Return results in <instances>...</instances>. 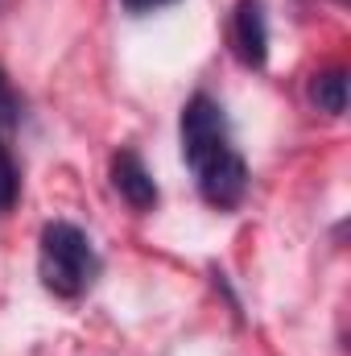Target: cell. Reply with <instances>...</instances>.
Masks as SVG:
<instances>
[{"mask_svg":"<svg viewBox=\"0 0 351 356\" xmlns=\"http://www.w3.org/2000/svg\"><path fill=\"white\" fill-rule=\"evenodd\" d=\"M17 120H21V99L12 95L8 79H4V71H0V133H4V129H12Z\"/></svg>","mask_w":351,"mask_h":356,"instance_id":"obj_7","label":"cell"},{"mask_svg":"<svg viewBox=\"0 0 351 356\" xmlns=\"http://www.w3.org/2000/svg\"><path fill=\"white\" fill-rule=\"evenodd\" d=\"M17 195H21V175H17V162H12L8 145L0 141V216H4V211H12Z\"/></svg>","mask_w":351,"mask_h":356,"instance_id":"obj_6","label":"cell"},{"mask_svg":"<svg viewBox=\"0 0 351 356\" xmlns=\"http://www.w3.org/2000/svg\"><path fill=\"white\" fill-rule=\"evenodd\" d=\"M310 99H314L327 116H343V112H348V75H343V71H323V75H314Z\"/></svg>","mask_w":351,"mask_h":356,"instance_id":"obj_5","label":"cell"},{"mask_svg":"<svg viewBox=\"0 0 351 356\" xmlns=\"http://www.w3.org/2000/svg\"><path fill=\"white\" fill-rule=\"evenodd\" d=\"M37 273L50 294L79 298L99 273V257H95V245L87 241V232L67 220L46 224L42 241H37Z\"/></svg>","mask_w":351,"mask_h":356,"instance_id":"obj_2","label":"cell"},{"mask_svg":"<svg viewBox=\"0 0 351 356\" xmlns=\"http://www.w3.org/2000/svg\"><path fill=\"white\" fill-rule=\"evenodd\" d=\"M182 158L194 170L198 195L211 207L232 211L244 199V191H248V166L236 154L228 120H223V108L211 95H194L182 108Z\"/></svg>","mask_w":351,"mask_h":356,"instance_id":"obj_1","label":"cell"},{"mask_svg":"<svg viewBox=\"0 0 351 356\" xmlns=\"http://www.w3.org/2000/svg\"><path fill=\"white\" fill-rule=\"evenodd\" d=\"M232 42L244 67H264L268 58V25H264V4L261 0H240L236 21H232Z\"/></svg>","mask_w":351,"mask_h":356,"instance_id":"obj_3","label":"cell"},{"mask_svg":"<svg viewBox=\"0 0 351 356\" xmlns=\"http://www.w3.org/2000/svg\"><path fill=\"white\" fill-rule=\"evenodd\" d=\"M128 13H153V8H166V4H178V0H120Z\"/></svg>","mask_w":351,"mask_h":356,"instance_id":"obj_8","label":"cell"},{"mask_svg":"<svg viewBox=\"0 0 351 356\" xmlns=\"http://www.w3.org/2000/svg\"><path fill=\"white\" fill-rule=\"evenodd\" d=\"M112 186L120 191V199H128L137 211H149L157 203V182L145 170V162L132 149H120L112 158Z\"/></svg>","mask_w":351,"mask_h":356,"instance_id":"obj_4","label":"cell"}]
</instances>
